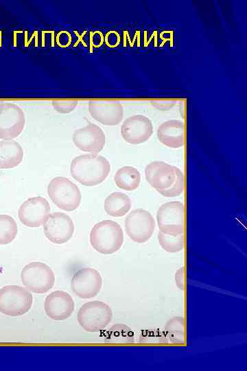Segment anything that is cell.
<instances>
[{"label":"cell","mask_w":247,"mask_h":371,"mask_svg":"<svg viewBox=\"0 0 247 371\" xmlns=\"http://www.w3.org/2000/svg\"><path fill=\"white\" fill-rule=\"evenodd\" d=\"M124 139L131 144H139L148 140L153 133L151 120L143 115H134L126 118L121 127Z\"/></svg>","instance_id":"13"},{"label":"cell","mask_w":247,"mask_h":371,"mask_svg":"<svg viewBox=\"0 0 247 371\" xmlns=\"http://www.w3.org/2000/svg\"><path fill=\"white\" fill-rule=\"evenodd\" d=\"M125 230L134 242L143 243L152 236L155 229V221L152 214L141 208L130 212L125 218Z\"/></svg>","instance_id":"9"},{"label":"cell","mask_w":247,"mask_h":371,"mask_svg":"<svg viewBox=\"0 0 247 371\" xmlns=\"http://www.w3.org/2000/svg\"><path fill=\"white\" fill-rule=\"evenodd\" d=\"M32 302V295L27 288L11 284L0 289V312L5 315H23L31 308Z\"/></svg>","instance_id":"5"},{"label":"cell","mask_w":247,"mask_h":371,"mask_svg":"<svg viewBox=\"0 0 247 371\" xmlns=\"http://www.w3.org/2000/svg\"><path fill=\"white\" fill-rule=\"evenodd\" d=\"M71 41V34L67 31H61L56 36L57 44L62 47H68Z\"/></svg>","instance_id":"29"},{"label":"cell","mask_w":247,"mask_h":371,"mask_svg":"<svg viewBox=\"0 0 247 371\" xmlns=\"http://www.w3.org/2000/svg\"><path fill=\"white\" fill-rule=\"evenodd\" d=\"M18 232L14 218L8 214H0V245L12 242Z\"/></svg>","instance_id":"24"},{"label":"cell","mask_w":247,"mask_h":371,"mask_svg":"<svg viewBox=\"0 0 247 371\" xmlns=\"http://www.w3.org/2000/svg\"><path fill=\"white\" fill-rule=\"evenodd\" d=\"M21 280L29 291L45 293L54 286L55 276L47 265L41 262H31L23 268Z\"/></svg>","instance_id":"7"},{"label":"cell","mask_w":247,"mask_h":371,"mask_svg":"<svg viewBox=\"0 0 247 371\" xmlns=\"http://www.w3.org/2000/svg\"><path fill=\"white\" fill-rule=\"evenodd\" d=\"M4 103L5 102L0 101V115H1V112H2L3 106Z\"/></svg>","instance_id":"31"},{"label":"cell","mask_w":247,"mask_h":371,"mask_svg":"<svg viewBox=\"0 0 247 371\" xmlns=\"http://www.w3.org/2000/svg\"><path fill=\"white\" fill-rule=\"evenodd\" d=\"M130 198L125 193L114 192L108 195L104 203L105 212L114 217L123 216L130 210Z\"/></svg>","instance_id":"20"},{"label":"cell","mask_w":247,"mask_h":371,"mask_svg":"<svg viewBox=\"0 0 247 371\" xmlns=\"http://www.w3.org/2000/svg\"><path fill=\"white\" fill-rule=\"evenodd\" d=\"M184 234L178 236H171L159 232L158 240L161 247L167 252L176 253L184 247Z\"/></svg>","instance_id":"25"},{"label":"cell","mask_w":247,"mask_h":371,"mask_svg":"<svg viewBox=\"0 0 247 371\" xmlns=\"http://www.w3.org/2000/svg\"><path fill=\"white\" fill-rule=\"evenodd\" d=\"M78 101L76 100H52L54 109L60 113H68L73 111L77 106Z\"/></svg>","instance_id":"27"},{"label":"cell","mask_w":247,"mask_h":371,"mask_svg":"<svg viewBox=\"0 0 247 371\" xmlns=\"http://www.w3.org/2000/svg\"><path fill=\"white\" fill-rule=\"evenodd\" d=\"M103 339L109 344H130L134 342L132 329L124 324H115L103 333Z\"/></svg>","instance_id":"22"},{"label":"cell","mask_w":247,"mask_h":371,"mask_svg":"<svg viewBox=\"0 0 247 371\" xmlns=\"http://www.w3.org/2000/svg\"><path fill=\"white\" fill-rule=\"evenodd\" d=\"M110 171V164L104 156L87 153L75 157L71 163L70 172L78 181L85 186L102 183Z\"/></svg>","instance_id":"2"},{"label":"cell","mask_w":247,"mask_h":371,"mask_svg":"<svg viewBox=\"0 0 247 371\" xmlns=\"http://www.w3.org/2000/svg\"><path fill=\"white\" fill-rule=\"evenodd\" d=\"M102 278L98 271L93 268L85 267L80 269L73 276L71 287L73 292L82 299L93 298L101 290Z\"/></svg>","instance_id":"10"},{"label":"cell","mask_w":247,"mask_h":371,"mask_svg":"<svg viewBox=\"0 0 247 371\" xmlns=\"http://www.w3.org/2000/svg\"><path fill=\"white\" fill-rule=\"evenodd\" d=\"M105 43L109 47L117 46L120 41V37L117 32L115 31L108 32L105 36Z\"/></svg>","instance_id":"28"},{"label":"cell","mask_w":247,"mask_h":371,"mask_svg":"<svg viewBox=\"0 0 247 371\" xmlns=\"http://www.w3.org/2000/svg\"><path fill=\"white\" fill-rule=\"evenodd\" d=\"M89 111L93 119L108 126L118 124L124 117L123 106L115 100H91Z\"/></svg>","instance_id":"17"},{"label":"cell","mask_w":247,"mask_h":371,"mask_svg":"<svg viewBox=\"0 0 247 371\" xmlns=\"http://www.w3.org/2000/svg\"><path fill=\"white\" fill-rule=\"evenodd\" d=\"M175 282L177 287L183 291L185 289V267H182L175 273Z\"/></svg>","instance_id":"30"},{"label":"cell","mask_w":247,"mask_h":371,"mask_svg":"<svg viewBox=\"0 0 247 371\" xmlns=\"http://www.w3.org/2000/svg\"><path fill=\"white\" fill-rule=\"evenodd\" d=\"M73 142L80 150L86 152L99 153L104 147L106 136L102 129L95 124L89 123L75 130Z\"/></svg>","instance_id":"15"},{"label":"cell","mask_w":247,"mask_h":371,"mask_svg":"<svg viewBox=\"0 0 247 371\" xmlns=\"http://www.w3.org/2000/svg\"><path fill=\"white\" fill-rule=\"evenodd\" d=\"M90 243L100 254H110L117 251L124 243L121 225L108 219L97 223L90 232Z\"/></svg>","instance_id":"3"},{"label":"cell","mask_w":247,"mask_h":371,"mask_svg":"<svg viewBox=\"0 0 247 371\" xmlns=\"http://www.w3.org/2000/svg\"><path fill=\"white\" fill-rule=\"evenodd\" d=\"M114 180L119 188L132 191L139 187L141 175L136 168L125 166L117 170L114 176Z\"/></svg>","instance_id":"21"},{"label":"cell","mask_w":247,"mask_h":371,"mask_svg":"<svg viewBox=\"0 0 247 371\" xmlns=\"http://www.w3.org/2000/svg\"><path fill=\"white\" fill-rule=\"evenodd\" d=\"M145 176L150 185L164 196L175 197L183 191L182 171L166 162L154 161L148 164L145 168Z\"/></svg>","instance_id":"1"},{"label":"cell","mask_w":247,"mask_h":371,"mask_svg":"<svg viewBox=\"0 0 247 371\" xmlns=\"http://www.w3.org/2000/svg\"><path fill=\"white\" fill-rule=\"evenodd\" d=\"M73 300L68 293L57 290L50 293L45 300L44 308L47 315L56 321L69 318L74 311Z\"/></svg>","instance_id":"16"},{"label":"cell","mask_w":247,"mask_h":371,"mask_svg":"<svg viewBox=\"0 0 247 371\" xmlns=\"http://www.w3.org/2000/svg\"><path fill=\"white\" fill-rule=\"evenodd\" d=\"M23 157L21 146L13 139L0 141V168H10L18 166Z\"/></svg>","instance_id":"19"},{"label":"cell","mask_w":247,"mask_h":371,"mask_svg":"<svg viewBox=\"0 0 247 371\" xmlns=\"http://www.w3.org/2000/svg\"><path fill=\"white\" fill-rule=\"evenodd\" d=\"M139 343L143 344H167V337L163 331L158 329L142 330L139 336Z\"/></svg>","instance_id":"26"},{"label":"cell","mask_w":247,"mask_h":371,"mask_svg":"<svg viewBox=\"0 0 247 371\" xmlns=\"http://www.w3.org/2000/svg\"><path fill=\"white\" fill-rule=\"evenodd\" d=\"M113 311L107 304L94 300L86 302L78 311V322L80 326L89 333L104 330L110 323Z\"/></svg>","instance_id":"4"},{"label":"cell","mask_w":247,"mask_h":371,"mask_svg":"<svg viewBox=\"0 0 247 371\" xmlns=\"http://www.w3.org/2000/svg\"><path fill=\"white\" fill-rule=\"evenodd\" d=\"M47 192L53 202L64 210H73L80 203V190L67 177H54L47 186Z\"/></svg>","instance_id":"6"},{"label":"cell","mask_w":247,"mask_h":371,"mask_svg":"<svg viewBox=\"0 0 247 371\" xmlns=\"http://www.w3.org/2000/svg\"><path fill=\"white\" fill-rule=\"evenodd\" d=\"M158 140L172 148H178L185 144L184 124L178 120H169L163 122L157 129Z\"/></svg>","instance_id":"18"},{"label":"cell","mask_w":247,"mask_h":371,"mask_svg":"<svg viewBox=\"0 0 247 371\" xmlns=\"http://www.w3.org/2000/svg\"><path fill=\"white\" fill-rule=\"evenodd\" d=\"M160 232L171 236L184 234V205L180 201H169L161 205L156 214Z\"/></svg>","instance_id":"8"},{"label":"cell","mask_w":247,"mask_h":371,"mask_svg":"<svg viewBox=\"0 0 247 371\" xmlns=\"http://www.w3.org/2000/svg\"><path fill=\"white\" fill-rule=\"evenodd\" d=\"M45 236L52 243L61 244L68 241L74 232L71 217L61 212L50 213L43 224Z\"/></svg>","instance_id":"11"},{"label":"cell","mask_w":247,"mask_h":371,"mask_svg":"<svg viewBox=\"0 0 247 371\" xmlns=\"http://www.w3.org/2000/svg\"><path fill=\"white\" fill-rule=\"evenodd\" d=\"M163 332L168 344H185V319L183 317H174L169 319L165 325Z\"/></svg>","instance_id":"23"},{"label":"cell","mask_w":247,"mask_h":371,"mask_svg":"<svg viewBox=\"0 0 247 371\" xmlns=\"http://www.w3.org/2000/svg\"><path fill=\"white\" fill-rule=\"evenodd\" d=\"M25 117L23 111L13 103H4L0 115V138L12 139L23 130Z\"/></svg>","instance_id":"14"},{"label":"cell","mask_w":247,"mask_h":371,"mask_svg":"<svg viewBox=\"0 0 247 371\" xmlns=\"http://www.w3.org/2000/svg\"><path fill=\"white\" fill-rule=\"evenodd\" d=\"M50 212L48 201L40 196H35L24 201L19 208L21 222L28 227H38L43 225Z\"/></svg>","instance_id":"12"}]
</instances>
